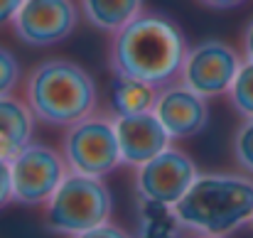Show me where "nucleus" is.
Here are the masks:
<instances>
[{"label":"nucleus","instance_id":"f257e3e1","mask_svg":"<svg viewBox=\"0 0 253 238\" xmlns=\"http://www.w3.org/2000/svg\"><path fill=\"white\" fill-rule=\"evenodd\" d=\"M187 52V40L169 17L140 12L133 22L111 35L108 67L116 77L168 86L179 79Z\"/></svg>","mask_w":253,"mask_h":238},{"label":"nucleus","instance_id":"f03ea898","mask_svg":"<svg viewBox=\"0 0 253 238\" xmlns=\"http://www.w3.org/2000/svg\"><path fill=\"white\" fill-rule=\"evenodd\" d=\"M172 209L187 231L226 238L253 221V177L202 172Z\"/></svg>","mask_w":253,"mask_h":238},{"label":"nucleus","instance_id":"7ed1b4c3","mask_svg":"<svg viewBox=\"0 0 253 238\" xmlns=\"http://www.w3.org/2000/svg\"><path fill=\"white\" fill-rule=\"evenodd\" d=\"M25 101L37 120L69 128L96 113L98 86L82 64L67 57L42 59L25 77Z\"/></svg>","mask_w":253,"mask_h":238},{"label":"nucleus","instance_id":"20e7f679","mask_svg":"<svg viewBox=\"0 0 253 238\" xmlns=\"http://www.w3.org/2000/svg\"><path fill=\"white\" fill-rule=\"evenodd\" d=\"M113 197L101 177L69 172L44 204V229L59 236H77L111 219Z\"/></svg>","mask_w":253,"mask_h":238},{"label":"nucleus","instance_id":"39448f33","mask_svg":"<svg viewBox=\"0 0 253 238\" xmlns=\"http://www.w3.org/2000/svg\"><path fill=\"white\" fill-rule=\"evenodd\" d=\"M62 155L69 172L101 179L111 174L118 164H123L113 116L91 113L84 120L69 125L62 138Z\"/></svg>","mask_w":253,"mask_h":238},{"label":"nucleus","instance_id":"423d86ee","mask_svg":"<svg viewBox=\"0 0 253 238\" xmlns=\"http://www.w3.org/2000/svg\"><path fill=\"white\" fill-rule=\"evenodd\" d=\"M10 169L15 201L25 206H44L69 174L64 155L44 143H30L10 159Z\"/></svg>","mask_w":253,"mask_h":238},{"label":"nucleus","instance_id":"0eeeda50","mask_svg":"<svg viewBox=\"0 0 253 238\" xmlns=\"http://www.w3.org/2000/svg\"><path fill=\"white\" fill-rule=\"evenodd\" d=\"M241 64H244V57L239 54L236 47H231L224 40L211 37L187 52L182 72H179V81L189 86L192 91L202 93L204 98H219L229 93Z\"/></svg>","mask_w":253,"mask_h":238},{"label":"nucleus","instance_id":"6e6552de","mask_svg":"<svg viewBox=\"0 0 253 238\" xmlns=\"http://www.w3.org/2000/svg\"><path fill=\"white\" fill-rule=\"evenodd\" d=\"M197 174V164L187 153L168 148L145 164L135 167V194L148 204L174 206L187 194Z\"/></svg>","mask_w":253,"mask_h":238},{"label":"nucleus","instance_id":"1a4fd4ad","mask_svg":"<svg viewBox=\"0 0 253 238\" xmlns=\"http://www.w3.org/2000/svg\"><path fill=\"white\" fill-rule=\"evenodd\" d=\"M82 10L74 0H25L17 10L12 32L30 47H49L64 42L79 25Z\"/></svg>","mask_w":253,"mask_h":238},{"label":"nucleus","instance_id":"9d476101","mask_svg":"<svg viewBox=\"0 0 253 238\" xmlns=\"http://www.w3.org/2000/svg\"><path fill=\"white\" fill-rule=\"evenodd\" d=\"M153 113L165 125L172 140H184L207 128L209 120V98L192 91L182 81L160 86Z\"/></svg>","mask_w":253,"mask_h":238},{"label":"nucleus","instance_id":"9b49d317","mask_svg":"<svg viewBox=\"0 0 253 238\" xmlns=\"http://www.w3.org/2000/svg\"><path fill=\"white\" fill-rule=\"evenodd\" d=\"M116 135L121 145V158L128 167H140L163 150H168L172 138L165 130V125L158 120V116L140 113V116H118L113 118Z\"/></svg>","mask_w":253,"mask_h":238},{"label":"nucleus","instance_id":"f8f14e48","mask_svg":"<svg viewBox=\"0 0 253 238\" xmlns=\"http://www.w3.org/2000/svg\"><path fill=\"white\" fill-rule=\"evenodd\" d=\"M35 120L37 116L25 98L0 96V158L12 159L32 143Z\"/></svg>","mask_w":253,"mask_h":238},{"label":"nucleus","instance_id":"ddd939ff","mask_svg":"<svg viewBox=\"0 0 253 238\" xmlns=\"http://www.w3.org/2000/svg\"><path fill=\"white\" fill-rule=\"evenodd\" d=\"M160 86H153L148 81L128 79V77H116L108 86V108L111 116H140V113H150L155 108V98H158Z\"/></svg>","mask_w":253,"mask_h":238},{"label":"nucleus","instance_id":"4468645a","mask_svg":"<svg viewBox=\"0 0 253 238\" xmlns=\"http://www.w3.org/2000/svg\"><path fill=\"white\" fill-rule=\"evenodd\" d=\"M84 20L101 32L116 35L140 12H145V0H77Z\"/></svg>","mask_w":253,"mask_h":238},{"label":"nucleus","instance_id":"2eb2a0df","mask_svg":"<svg viewBox=\"0 0 253 238\" xmlns=\"http://www.w3.org/2000/svg\"><path fill=\"white\" fill-rule=\"evenodd\" d=\"M184 231L187 229L179 224L172 206L143 201L138 229L133 238H184Z\"/></svg>","mask_w":253,"mask_h":238},{"label":"nucleus","instance_id":"dca6fc26","mask_svg":"<svg viewBox=\"0 0 253 238\" xmlns=\"http://www.w3.org/2000/svg\"><path fill=\"white\" fill-rule=\"evenodd\" d=\"M229 103L241 118H253V62L244 59L236 79L229 88Z\"/></svg>","mask_w":253,"mask_h":238},{"label":"nucleus","instance_id":"f3484780","mask_svg":"<svg viewBox=\"0 0 253 238\" xmlns=\"http://www.w3.org/2000/svg\"><path fill=\"white\" fill-rule=\"evenodd\" d=\"M231 155L244 174L253 177V118H244L231 138Z\"/></svg>","mask_w":253,"mask_h":238},{"label":"nucleus","instance_id":"a211bd4d","mask_svg":"<svg viewBox=\"0 0 253 238\" xmlns=\"http://www.w3.org/2000/svg\"><path fill=\"white\" fill-rule=\"evenodd\" d=\"M22 81V67L17 62V57L0 44V96H10Z\"/></svg>","mask_w":253,"mask_h":238},{"label":"nucleus","instance_id":"6ab92c4d","mask_svg":"<svg viewBox=\"0 0 253 238\" xmlns=\"http://www.w3.org/2000/svg\"><path fill=\"white\" fill-rule=\"evenodd\" d=\"M10 201H15V194H12V169H10V159L0 158V209H5Z\"/></svg>","mask_w":253,"mask_h":238},{"label":"nucleus","instance_id":"aec40b11","mask_svg":"<svg viewBox=\"0 0 253 238\" xmlns=\"http://www.w3.org/2000/svg\"><path fill=\"white\" fill-rule=\"evenodd\" d=\"M72 238H133V236H130L128 231H123L121 226L106 221V224H101V226H96V229H91V231L77 234V236H72Z\"/></svg>","mask_w":253,"mask_h":238},{"label":"nucleus","instance_id":"412c9836","mask_svg":"<svg viewBox=\"0 0 253 238\" xmlns=\"http://www.w3.org/2000/svg\"><path fill=\"white\" fill-rule=\"evenodd\" d=\"M25 0H0V27L10 25L17 15V10L22 7Z\"/></svg>","mask_w":253,"mask_h":238},{"label":"nucleus","instance_id":"4be33fe9","mask_svg":"<svg viewBox=\"0 0 253 238\" xmlns=\"http://www.w3.org/2000/svg\"><path fill=\"white\" fill-rule=\"evenodd\" d=\"M241 49H244V59L253 62V17L246 22L244 35H241Z\"/></svg>","mask_w":253,"mask_h":238},{"label":"nucleus","instance_id":"5701e85b","mask_svg":"<svg viewBox=\"0 0 253 238\" xmlns=\"http://www.w3.org/2000/svg\"><path fill=\"white\" fill-rule=\"evenodd\" d=\"M199 5L204 7H211V10H231V7H239L241 2L246 0H197Z\"/></svg>","mask_w":253,"mask_h":238},{"label":"nucleus","instance_id":"b1692460","mask_svg":"<svg viewBox=\"0 0 253 238\" xmlns=\"http://www.w3.org/2000/svg\"><path fill=\"white\" fill-rule=\"evenodd\" d=\"M194 238H221V236H204V234H197Z\"/></svg>","mask_w":253,"mask_h":238},{"label":"nucleus","instance_id":"393cba45","mask_svg":"<svg viewBox=\"0 0 253 238\" xmlns=\"http://www.w3.org/2000/svg\"><path fill=\"white\" fill-rule=\"evenodd\" d=\"M251 226H253V221H251Z\"/></svg>","mask_w":253,"mask_h":238}]
</instances>
